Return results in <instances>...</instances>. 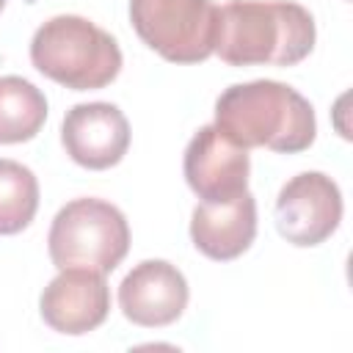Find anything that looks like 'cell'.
Returning <instances> with one entry per match:
<instances>
[{"mask_svg":"<svg viewBox=\"0 0 353 353\" xmlns=\"http://www.w3.org/2000/svg\"><path fill=\"white\" fill-rule=\"evenodd\" d=\"M39 210V182L17 160L0 157V234L22 232Z\"/></svg>","mask_w":353,"mask_h":353,"instance_id":"13","label":"cell"},{"mask_svg":"<svg viewBox=\"0 0 353 353\" xmlns=\"http://www.w3.org/2000/svg\"><path fill=\"white\" fill-rule=\"evenodd\" d=\"M3 6H6V0H0V11H3Z\"/></svg>","mask_w":353,"mask_h":353,"instance_id":"14","label":"cell"},{"mask_svg":"<svg viewBox=\"0 0 353 353\" xmlns=\"http://www.w3.org/2000/svg\"><path fill=\"white\" fill-rule=\"evenodd\" d=\"M185 179L201 201H232L248 190V149L229 141L215 124L201 127L185 149Z\"/></svg>","mask_w":353,"mask_h":353,"instance_id":"7","label":"cell"},{"mask_svg":"<svg viewBox=\"0 0 353 353\" xmlns=\"http://www.w3.org/2000/svg\"><path fill=\"white\" fill-rule=\"evenodd\" d=\"M119 306L135 325H168L188 306V281L171 262L146 259L124 276L119 287Z\"/></svg>","mask_w":353,"mask_h":353,"instance_id":"10","label":"cell"},{"mask_svg":"<svg viewBox=\"0 0 353 353\" xmlns=\"http://www.w3.org/2000/svg\"><path fill=\"white\" fill-rule=\"evenodd\" d=\"M342 221V193L336 182L320 171L292 176L276 199L279 234L301 248L328 240Z\"/></svg>","mask_w":353,"mask_h":353,"instance_id":"6","label":"cell"},{"mask_svg":"<svg viewBox=\"0 0 353 353\" xmlns=\"http://www.w3.org/2000/svg\"><path fill=\"white\" fill-rule=\"evenodd\" d=\"M312 14L290 0H229L218 8L215 52L229 66H292L314 47Z\"/></svg>","mask_w":353,"mask_h":353,"instance_id":"1","label":"cell"},{"mask_svg":"<svg viewBox=\"0 0 353 353\" xmlns=\"http://www.w3.org/2000/svg\"><path fill=\"white\" fill-rule=\"evenodd\" d=\"M44 323L69 336H80L105 323L110 312V290L105 273L85 268H63L41 292Z\"/></svg>","mask_w":353,"mask_h":353,"instance_id":"8","label":"cell"},{"mask_svg":"<svg viewBox=\"0 0 353 353\" xmlns=\"http://www.w3.org/2000/svg\"><path fill=\"white\" fill-rule=\"evenodd\" d=\"M47 245L58 270L85 268L110 273L130 251V226L110 201L74 199L52 218Z\"/></svg>","mask_w":353,"mask_h":353,"instance_id":"4","label":"cell"},{"mask_svg":"<svg viewBox=\"0 0 353 353\" xmlns=\"http://www.w3.org/2000/svg\"><path fill=\"white\" fill-rule=\"evenodd\" d=\"M30 61L44 77L72 91L105 88L121 72V50L116 39L74 14L52 17L33 33Z\"/></svg>","mask_w":353,"mask_h":353,"instance_id":"3","label":"cell"},{"mask_svg":"<svg viewBox=\"0 0 353 353\" xmlns=\"http://www.w3.org/2000/svg\"><path fill=\"white\" fill-rule=\"evenodd\" d=\"M215 127L243 149L295 154L312 146L317 121L309 99L279 80L229 85L215 102Z\"/></svg>","mask_w":353,"mask_h":353,"instance_id":"2","label":"cell"},{"mask_svg":"<svg viewBox=\"0 0 353 353\" xmlns=\"http://www.w3.org/2000/svg\"><path fill=\"white\" fill-rule=\"evenodd\" d=\"M61 141L77 165L105 171L127 154L130 124L110 102H83L63 116Z\"/></svg>","mask_w":353,"mask_h":353,"instance_id":"9","label":"cell"},{"mask_svg":"<svg viewBox=\"0 0 353 353\" xmlns=\"http://www.w3.org/2000/svg\"><path fill=\"white\" fill-rule=\"evenodd\" d=\"M47 119L44 94L25 77H0V143L30 141Z\"/></svg>","mask_w":353,"mask_h":353,"instance_id":"12","label":"cell"},{"mask_svg":"<svg viewBox=\"0 0 353 353\" xmlns=\"http://www.w3.org/2000/svg\"><path fill=\"white\" fill-rule=\"evenodd\" d=\"M256 237V201L245 190L232 201H201L190 218L193 245L218 262L237 259Z\"/></svg>","mask_w":353,"mask_h":353,"instance_id":"11","label":"cell"},{"mask_svg":"<svg viewBox=\"0 0 353 353\" xmlns=\"http://www.w3.org/2000/svg\"><path fill=\"white\" fill-rule=\"evenodd\" d=\"M130 22L141 41L171 63H199L215 52L212 0H130Z\"/></svg>","mask_w":353,"mask_h":353,"instance_id":"5","label":"cell"}]
</instances>
